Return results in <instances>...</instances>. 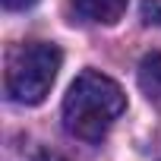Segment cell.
<instances>
[{
	"label": "cell",
	"instance_id": "obj_1",
	"mask_svg": "<svg viewBox=\"0 0 161 161\" xmlns=\"http://www.w3.org/2000/svg\"><path fill=\"white\" fill-rule=\"evenodd\" d=\"M126 95L111 76L86 69L73 79L63 98V126L82 142H101L111 123L123 114Z\"/></svg>",
	"mask_w": 161,
	"mask_h": 161
},
{
	"label": "cell",
	"instance_id": "obj_2",
	"mask_svg": "<svg viewBox=\"0 0 161 161\" xmlns=\"http://www.w3.org/2000/svg\"><path fill=\"white\" fill-rule=\"evenodd\" d=\"M60 63L63 54L51 41L19 44L7 57V76H3L7 98L16 104H41L60 73Z\"/></svg>",
	"mask_w": 161,
	"mask_h": 161
},
{
	"label": "cell",
	"instance_id": "obj_3",
	"mask_svg": "<svg viewBox=\"0 0 161 161\" xmlns=\"http://www.w3.org/2000/svg\"><path fill=\"white\" fill-rule=\"evenodd\" d=\"M73 10L89 19V22H98V25H114L120 22V16L126 13V3L130 0H69Z\"/></svg>",
	"mask_w": 161,
	"mask_h": 161
},
{
	"label": "cell",
	"instance_id": "obj_4",
	"mask_svg": "<svg viewBox=\"0 0 161 161\" xmlns=\"http://www.w3.org/2000/svg\"><path fill=\"white\" fill-rule=\"evenodd\" d=\"M142 19L152 25V22H158L161 25V0H145L142 3Z\"/></svg>",
	"mask_w": 161,
	"mask_h": 161
},
{
	"label": "cell",
	"instance_id": "obj_5",
	"mask_svg": "<svg viewBox=\"0 0 161 161\" xmlns=\"http://www.w3.org/2000/svg\"><path fill=\"white\" fill-rule=\"evenodd\" d=\"M142 69L155 79V82H161V54H148V57L142 60Z\"/></svg>",
	"mask_w": 161,
	"mask_h": 161
},
{
	"label": "cell",
	"instance_id": "obj_6",
	"mask_svg": "<svg viewBox=\"0 0 161 161\" xmlns=\"http://www.w3.org/2000/svg\"><path fill=\"white\" fill-rule=\"evenodd\" d=\"M38 0H3V7L7 10H29V7H35Z\"/></svg>",
	"mask_w": 161,
	"mask_h": 161
},
{
	"label": "cell",
	"instance_id": "obj_7",
	"mask_svg": "<svg viewBox=\"0 0 161 161\" xmlns=\"http://www.w3.org/2000/svg\"><path fill=\"white\" fill-rule=\"evenodd\" d=\"M32 161H63V158L54 155V152H47V148H38V152L32 155Z\"/></svg>",
	"mask_w": 161,
	"mask_h": 161
}]
</instances>
